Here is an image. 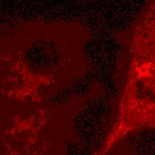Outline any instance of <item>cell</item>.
<instances>
[{
  "instance_id": "obj_3",
  "label": "cell",
  "mask_w": 155,
  "mask_h": 155,
  "mask_svg": "<svg viewBox=\"0 0 155 155\" xmlns=\"http://www.w3.org/2000/svg\"><path fill=\"white\" fill-rule=\"evenodd\" d=\"M115 38L120 46V54L155 62V0H146L137 18Z\"/></svg>"
},
{
  "instance_id": "obj_2",
  "label": "cell",
  "mask_w": 155,
  "mask_h": 155,
  "mask_svg": "<svg viewBox=\"0 0 155 155\" xmlns=\"http://www.w3.org/2000/svg\"><path fill=\"white\" fill-rule=\"evenodd\" d=\"M104 92L95 84L84 94L54 102H6L0 109V155H57L68 120Z\"/></svg>"
},
{
  "instance_id": "obj_1",
  "label": "cell",
  "mask_w": 155,
  "mask_h": 155,
  "mask_svg": "<svg viewBox=\"0 0 155 155\" xmlns=\"http://www.w3.org/2000/svg\"><path fill=\"white\" fill-rule=\"evenodd\" d=\"M91 31L79 21L25 27L0 40V102H43L86 76Z\"/></svg>"
}]
</instances>
